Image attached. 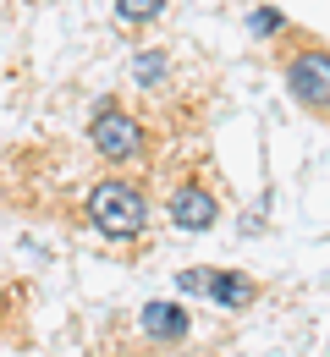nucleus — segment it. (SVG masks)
Listing matches in <instances>:
<instances>
[{
  "mask_svg": "<svg viewBox=\"0 0 330 357\" xmlns=\"http://www.w3.org/2000/svg\"><path fill=\"white\" fill-rule=\"evenodd\" d=\"M89 149H94L99 165H110V171H127V165H143L149 154H154V132H149V121L127 110V99H116V93H105L94 99V110H89Z\"/></svg>",
  "mask_w": 330,
  "mask_h": 357,
  "instance_id": "obj_1",
  "label": "nucleus"
},
{
  "mask_svg": "<svg viewBox=\"0 0 330 357\" xmlns=\"http://www.w3.org/2000/svg\"><path fill=\"white\" fill-rule=\"evenodd\" d=\"M83 220L94 225L105 242H138L149 231V187L133 176H99L89 192H83Z\"/></svg>",
  "mask_w": 330,
  "mask_h": 357,
  "instance_id": "obj_2",
  "label": "nucleus"
},
{
  "mask_svg": "<svg viewBox=\"0 0 330 357\" xmlns=\"http://www.w3.org/2000/svg\"><path fill=\"white\" fill-rule=\"evenodd\" d=\"M281 77H286V93L292 105H303L308 116L330 121V50L303 39V45L281 50Z\"/></svg>",
  "mask_w": 330,
  "mask_h": 357,
  "instance_id": "obj_3",
  "label": "nucleus"
},
{
  "mask_svg": "<svg viewBox=\"0 0 330 357\" xmlns=\"http://www.w3.org/2000/svg\"><path fill=\"white\" fill-rule=\"evenodd\" d=\"M165 220L177 231H193V236H204V231L220 225V198H215V187L198 176L193 165L165 181Z\"/></svg>",
  "mask_w": 330,
  "mask_h": 357,
  "instance_id": "obj_4",
  "label": "nucleus"
},
{
  "mask_svg": "<svg viewBox=\"0 0 330 357\" xmlns=\"http://www.w3.org/2000/svg\"><path fill=\"white\" fill-rule=\"evenodd\" d=\"M138 330L154 341V347H182L193 335V313L182 303H165V297H154V303H143L138 308Z\"/></svg>",
  "mask_w": 330,
  "mask_h": 357,
  "instance_id": "obj_5",
  "label": "nucleus"
},
{
  "mask_svg": "<svg viewBox=\"0 0 330 357\" xmlns=\"http://www.w3.org/2000/svg\"><path fill=\"white\" fill-rule=\"evenodd\" d=\"M133 89H138L143 99L171 105V93H177V66H171L165 50H138V55H133Z\"/></svg>",
  "mask_w": 330,
  "mask_h": 357,
  "instance_id": "obj_6",
  "label": "nucleus"
},
{
  "mask_svg": "<svg viewBox=\"0 0 330 357\" xmlns=\"http://www.w3.org/2000/svg\"><path fill=\"white\" fill-rule=\"evenodd\" d=\"M215 308H226V313H242V308H253L259 303V280L253 275H242V269H209V291H204Z\"/></svg>",
  "mask_w": 330,
  "mask_h": 357,
  "instance_id": "obj_7",
  "label": "nucleus"
},
{
  "mask_svg": "<svg viewBox=\"0 0 330 357\" xmlns=\"http://www.w3.org/2000/svg\"><path fill=\"white\" fill-rule=\"evenodd\" d=\"M110 11H116L121 28H149V22L165 17V0H110Z\"/></svg>",
  "mask_w": 330,
  "mask_h": 357,
  "instance_id": "obj_8",
  "label": "nucleus"
},
{
  "mask_svg": "<svg viewBox=\"0 0 330 357\" xmlns=\"http://www.w3.org/2000/svg\"><path fill=\"white\" fill-rule=\"evenodd\" d=\"M248 33H253V39H276V33H292V22H286L276 6H253V11H248Z\"/></svg>",
  "mask_w": 330,
  "mask_h": 357,
  "instance_id": "obj_9",
  "label": "nucleus"
},
{
  "mask_svg": "<svg viewBox=\"0 0 330 357\" xmlns=\"http://www.w3.org/2000/svg\"><path fill=\"white\" fill-rule=\"evenodd\" d=\"M177 286H182V291H198V297H204V291H209V269H182V275H177Z\"/></svg>",
  "mask_w": 330,
  "mask_h": 357,
  "instance_id": "obj_10",
  "label": "nucleus"
}]
</instances>
